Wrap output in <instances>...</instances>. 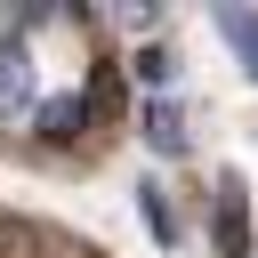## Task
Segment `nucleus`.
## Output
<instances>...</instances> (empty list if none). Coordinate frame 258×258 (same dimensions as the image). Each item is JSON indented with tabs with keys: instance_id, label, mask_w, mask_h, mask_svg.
Wrapping results in <instances>:
<instances>
[{
	"instance_id": "nucleus-1",
	"label": "nucleus",
	"mask_w": 258,
	"mask_h": 258,
	"mask_svg": "<svg viewBox=\"0 0 258 258\" xmlns=\"http://www.w3.org/2000/svg\"><path fill=\"white\" fill-rule=\"evenodd\" d=\"M210 234H218V250H226V258H250V210H242V185H218Z\"/></svg>"
},
{
	"instance_id": "nucleus-2",
	"label": "nucleus",
	"mask_w": 258,
	"mask_h": 258,
	"mask_svg": "<svg viewBox=\"0 0 258 258\" xmlns=\"http://www.w3.org/2000/svg\"><path fill=\"white\" fill-rule=\"evenodd\" d=\"M89 129V97H48L40 105V145H73Z\"/></svg>"
},
{
	"instance_id": "nucleus-3",
	"label": "nucleus",
	"mask_w": 258,
	"mask_h": 258,
	"mask_svg": "<svg viewBox=\"0 0 258 258\" xmlns=\"http://www.w3.org/2000/svg\"><path fill=\"white\" fill-rule=\"evenodd\" d=\"M24 89H32V64H24V48H16V40H0V113H16V105H24Z\"/></svg>"
},
{
	"instance_id": "nucleus-4",
	"label": "nucleus",
	"mask_w": 258,
	"mask_h": 258,
	"mask_svg": "<svg viewBox=\"0 0 258 258\" xmlns=\"http://www.w3.org/2000/svg\"><path fill=\"white\" fill-rule=\"evenodd\" d=\"M218 32L242 48V64H250V81H258V8H226V16H218Z\"/></svg>"
},
{
	"instance_id": "nucleus-5",
	"label": "nucleus",
	"mask_w": 258,
	"mask_h": 258,
	"mask_svg": "<svg viewBox=\"0 0 258 258\" xmlns=\"http://www.w3.org/2000/svg\"><path fill=\"white\" fill-rule=\"evenodd\" d=\"M145 137H153L161 153H177V145H185V129H177V113H169V105H153V113H145Z\"/></svg>"
},
{
	"instance_id": "nucleus-6",
	"label": "nucleus",
	"mask_w": 258,
	"mask_h": 258,
	"mask_svg": "<svg viewBox=\"0 0 258 258\" xmlns=\"http://www.w3.org/2000/svg\"><path fill=\"white\" fill-rule=\"evenodd\" d=\"M145 226H153V242H177V218H169V202L145 185Z\"/></svg>"
},
{
	"instance_id": "nucleus-7",
	"label": "nucleus",
	"mask_w": 258,
	"mask_h": 258,
	"mask_svg": "<svg viewBox=\"0 0 258 258\" xmlns=\"http://www.w3.org/2000/svg\"><path fill=\"white\" fill-rule=\"evenodd\" d=\"M0 242H24V234H16V226H8V218H0Z\"/></svg>"
}]
</instances>
